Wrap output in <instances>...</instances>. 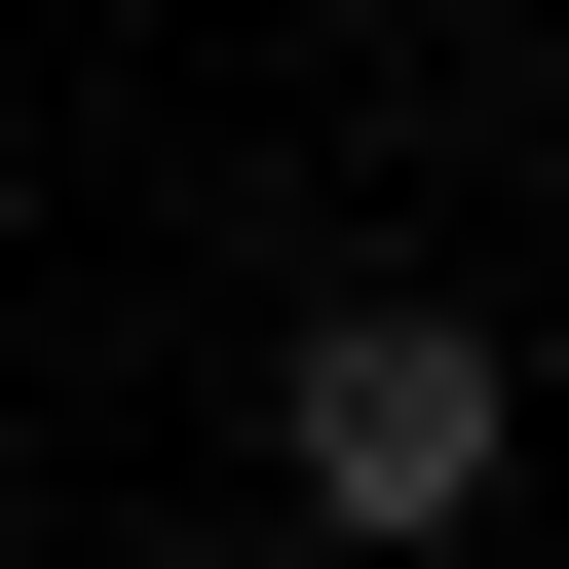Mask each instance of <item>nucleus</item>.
<instances>
[{"mask_svg":"<svg viewBox=\"0 0 569 569\" xmlns=\"http://www.w3.org/2000/svg\"><path fill=\"white\" fill-rule=\"evenodd\" d=\"M266 456H305V531H493V456H531V342H493V305H305Z\"/></svg>","mask_w":569,"mask_h":569,"instance_id":"obj_1","label":"nucleus"}]
</instances>
